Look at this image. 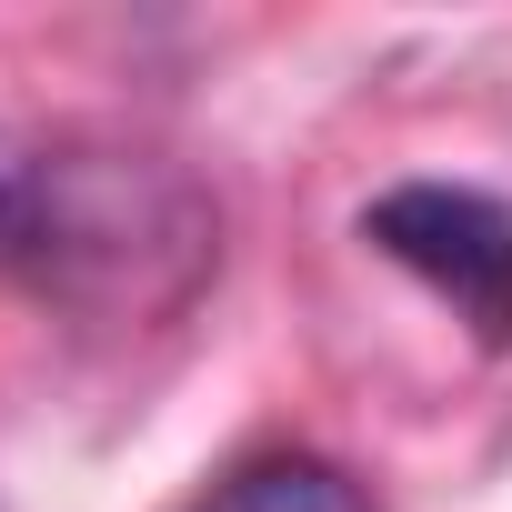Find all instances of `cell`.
Returning a JSON list of instances; mask_svg holds the SVG:
<instances>
[{
    "mask_svg": "<svg viewBox=\"0 0 512 512\" xmlns=\"http://www.w3.org/2000/svg\"><path fill=\"white\" fill-rule=\"evenodd\" d=\"M0 272L161 312L211 272V211L141 151H0Z\"/></svg>",
    "mask_w": 512,
    "mask_h": 512,
    "instance_id": "cell-1",
    "label": "cell"
},
{
    "mask_svg": "<svg viewBox=\"0 0 512 512\" xmlns=\"http://www.w3.org/2000/svg\"><path fill=\"white\" fill-rule=\"evenodd\" d=\"M362 241L382 262H402L422 292H442L482 352L512 342V211L472 181H392L362 201Z\"/></svg>",
    "mask_w": 512,
    "mask_h": 512,
    "instance_id": "cell-2",
    "label": "cell"
},
{
    "mask_svg": "<svg viewBox=\"0 0 512 512\" xmlns=\"http://www.w3.org/2000/svg\"><path fill=\"white\" fill-rule=\"evenodd\" d=\"M191 512H372V492L342 462H322V452H251Z\"/></svg>",
    "mask_w": 512,
    "mask_h": 512,
    "instance_id": "cell-3",
    "label": "cell"
}]
</instances>
